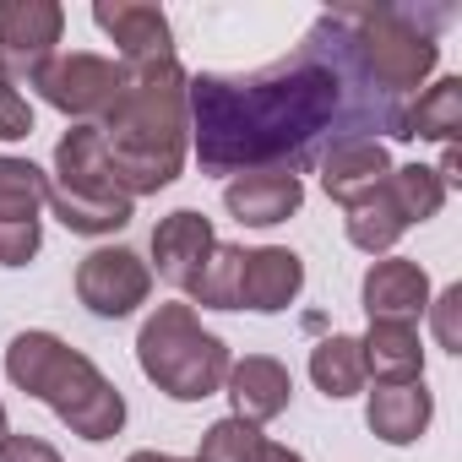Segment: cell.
<instances>
[{
    "label": "cell",
    "mask_w": 462,
    "mask_h": 462,
    "mask_svg": "<svg viewBox=\"0 0 462 462\" xmlns=\"http://www.w3.org/2000/svg\"><path fill=\"white\" fill-rule=\"evenodd\" d=\"M359 88H370V82L354 66V50L332 12L316 23L310 44L294 60H278L256 77H190V136H196L201 169H212V174H256V169L300 174V163L316 152L321 136L337 131L343 115L354 120L359 136L386 131L365 104H354Z\"/></svg>",
    "instance_id": "obj_1"
},
{
    "label": "cell",
    "mask_w": 462,
    "mask_h": 462,
    "mask_svg": "<svg viewBox=\"0 0 462 462\" xmlns=\"http://www.w3.org/2000/svg\"><path fill=\"white\" fill-rule=\"evenodd\" d=\"M109 147L115 185L136 196H158L180 180L190 152V77L174 55L120 66V98L98 120Z\"/></svg>",
    "instance_id": "obj_2"
},
{
    "label": "cell",
    "mask_w": 462,
    "mask_h": 462,
    "mask_svg": "<svg viewBox=\"0 0 462 462\" xmlns=\"http://www.w3.org/2000/svg\"><path fill=\"white\" fill-rule=\"evenodd\" d=\"M6 381L55 408V419L82 440H109L125 424L120 386L66 337L55 332H17L6 348Z\"/></svg>",
    "instance_id": "obj_3"
},
{
    "label": "cell",
    "mask_w": 462,
    "mask_h": 462,
    "mask_svg": "<svg viewBox=\"0 0 462 462\" xmlns=\"http://www.w3.org/2000/svg\"><path fill=\"white\" fill-rule=\"evenodd\" d=\"M136 365L163 397L201 402V397L223 392L235 354H228V343L217 332H207L196 321L190 305H158L136 332Z\"/></svg>",
    "instance_id": "obj_4"
},
{
    "label": "cell",
    "mask_w": 462,
    "mask_h": 462,
    "mask_svg": "<svg viewBox=\"0 0 462 462\" xmlns=\"http://www.w3.org/2000/svg\"><path fill=\"white\" fill-rule=\"evenodd\" d=\"M348 50H354V66L365 71V82L386 98H402L413 93L435 66H440V44L435 33H424L408 12H375V6H343L332 12Z\"/></svg>",
    "instance_id": "obj_5"
},
{
    "label": "cell",
    "mask_w": 462,
    "mask_h": 462,
    "mask_svg": "<svg viewBox=\"0 0 462 462\" xmlns=\"http://www.w3.org/2000/svg\"><path fill=\"white\" fill-rule=\"evenodd\" d=\"M28 82L39 88V98L50 109L71 115L82 125H98L115 109V98H120V66L104 60V55H88V50H71V55L44 60Z\"/></svg>",
    "instance_id": "obj_6"
},
{
    "label": "cell",
    "mask_w": 462,
    "mask_h": 462,
    "mask_svg": "<svg viewBox=\"0 0 462 462\" xmlns=\"http://www.w3.org/2000/svg\"><path fill=\"white\" fill-rule=\"evenodd\" d=\"M44 207H50V174L33 158L0 152V267H28L39 256Z\"/></svg>",
    "instance_id": "obj_7"
},
{
    "label": "cell",
    "mask_w": 462,
    "mask_h": 462,
    "mask_svg": "<svg viewBox=\"0 0 462 462\" xmlns=\"http://www.w3.org/2000/svg\"><path fill=\"white\" fill-rule=\"evenodd\" d=\"M147 294H152V267L125 245H98L77 267V300L104 321L131 316L136 305H147Z\"/></svg>",
    "instance_id": "obj_8"
},
{
    "label": "cell",
    "mask_w": 462,
    "mask_h": 462,
    "mask_svg": "<svg viewBox=\"0 0 462 462\" xmlns=\"http://www.w3.org/2000/svg\"><path fill=\"white\" fill-rule=\"evenodd\" d=\"M66 33L60 0H0V66L33 77L44 60H55V44Z\"/></svg>",
    "instance_id": "obj_9"
},
{
    "label": "cell",
    "mask_w": 462,
    "mask_h": 462,
    "mask_svg": "<svg viewBox=\"0 0 462 462\" xmlns=\"http://www.w3.org/2000/svg\"><path fill=\"white\" fill-rule=\"evenodd\" d=\"M392 152L381 136H337L327 152H321V190L337 201V207H354L365 201L370 190H381L392 180Z\"/></svg>",
    "instance_id": "obj_10"
},
{
    "label": "cell",
    "mask_w": 462,
    "mask_h": 462,
    "mask_svg": "<svg viewBox=\"0 0 462 462\" xmlns=\"http://www.w3.org/2000/svg\"><path fill=\"white\" fill-rule=\"evenodd\" d=\"M223 392H228V402H235V419H245V424L262 430V424H273L278 413H289V402H294V375H289V365L273 359V354H245V359L228 365Z\"/></svg>",
    "instance_id": "obj_11"
},
{
    "label": "cell",
    "mask_w": 462,
    "mask_h": 462,
    "mask_svg": "<svg viewBox=\"0 0 462 462\" xmlns=\"http://www.w3.org/2000/svg\"><path fill=\"white\" fill-rule=\"evenodd\" d=\"M50 190L55 196H77V201H115V196H125L115 185V174H109V147H104L98 125H77V131L60 136Z\"/></svg>",
    "instance_id": "obj_12"
},
{
    "label": "cell",
    "mask_w": 462,
    "mask_h": 462,
    "mask_svg": "<svg viewBox=\"0 0 462 462\" xmlns=\"http://www.w3.org/2000/svg\"><path fill=\"white\" fill-rule=\"evenodd\" d=\"M300 289H305V262L289 245H262L240 256V294H235L240 310L278 316L300 300Z\"/></svg>",
    "instance_id": "obj_13"
},
{
    "label": "cell",
    "mask_w": 462,
    "mask_h": 462,
    "mask_svg": "<svg viewBox=\"0 0 462 462\" xmlns=\"http://www.w3.org/2000/svg\"><path fill=\"white\" fill-rule=\"evenodd\" d=\"M359 300H365L370 321H419L430 310V273L408 256H381V262H370Z\"/></svg>",
    "instance_id": "obj_14"
},
{
    "label": "cell",
    "mask_w": 462,
    "mask_h": 462,
    "mask_svg": "<svg viewBox=\"0 0 462 462\" xmlns=\"http://www.w3.org/2000/svg\"><path fill=\"white\" fill-rule=\"evenodd\" d=\"M93 23L115 39L120 50V66H136V60H163L174 55V33H169V17L147 0H98L93 6Z\"/></svg>",
    "instance_id": "obj_15"
},
{
    "label": "cell",
    "mask_w": 462,
    "mask_h": 462,
    "mask_svg": "<svg viewBox=\"0 0 462 462\" xmlns=\"http://www.w3.org/2000/svg\"><path fill=\"white\" fill-rule=\"evenodd\" d=\"M212 245H217L212 223H207L196 207H180V212H169V217L152 228V262H147V267H152L163 283L185 289V283L201 273V262L212 256Z\"/></svg>",
    "instance_id": "obj_16"
},
{
    "label": "cell",
    "mask_w": 462,
    "mask_h": 462,
    "mask_svg": "<svg viewBox=\"0 0 462 462\" xmlns=\"http://www.w3.org/2000/svg\"><path fill=\"white\" fill-rule=\"evenodd\" d=\"M305 201V185L300 174H283V169H256V174H235L223 185V207L235 212L240 223L251 228H273V223H289Z\"/></svg>",
    "instance_id": "obj_17"
},
{
    "label": "cell",
    "mask_w": 462,
    "mask_h": 462,
    "mask_svg": "<svg viewBox=\"0 0 462 462\" xmlns=\"http://www.w3.org/2000/svg\"><path fill=\"white\" fill-rule=\"evenodd\" d=\"M435 419V397L424 381H402V386H375L365 402V424L375 440L386 446H413Z\"/></svg>",
    "instance_id": "obj_18"
},
{
    "label": "cell",
    "mask_w": 462,
    "mask_h": 462,
    "mask_svg": "<svg viewBox=\"0 0 462 462\" xmlns=\"http://www.w3.org/2000/svg\"><path fill=\"white\" fill-rule=\"evenodd\" d=\"M365 354V375H375V386H402V381H424V343L413 321H370V332L359 337Z\"/></svg>",
    "instance_id": "obj_19"
},
{
    "label": "cell",
    "mask_w": 462,
    "mask_h": 462,
    "mask_svg": "<svg viewBox=\"0 0 462 462\" xmlns=\"http://www.w3.org/2000/svg\"><path fill=\"white\" fill-rule=\"evenodd\" d=\"M457 131H462V77L430 82V88L402 109V120H397V142H413V136H419V142L451 147Z\"/></svg>",
    "instance_id": "obj_20"
},
{
    "label": "cell",
    "mask_w": 462,
    "mask_h": 462,
    "mask_svg": "<svg viewBox=\"0 0 462 462\" xmlns=\"http://www.w3.org/2000/svg\"><path fill=\"white\" fill-rule=\"evenodd\" d=\"M348 217V245L354 251H365V256H392V245L408 235V217H402V207L392 201V190L381 185V190H370L365 201H354V207H343Z\"/></svg>",
    "instance_id": "obj_21"
},
{
    "label": "cell",
    "mask_w": 462,
    "mask_h": 462,
    "mask_svg": "<svg viewBox=\"0 0 462 462\" xmlns=\"http://www.w3.org/2000/svg\"><path fill=\"white\" fill-rule=\"evenodd\" d=\"M310 381H316V392H327L332 402H343V397H354V392H365V354H359V337H348V332H332V337H321L316 348H310Z\"/></svg>",
    "instance_id": "obj_22"
},
{
    "label": "cell",
    "mask_w": 462,
    "mask_h": 462,
    "mask_svg": "<svg viewBox=\"0 0 462 462\" xmlns=\"http://www.w3.org/2000/svg\"><path fill=\"white\" fill-rule=\"evenodd\" d=\"M240 245H212V256L201 262V273L185 283V294L207 310H240L235 294H240Z\"/></svg>",
    "instance_id": "obj_23"
},
{
    "label": "cell",
    "mask_w": 462,
    "mask_h": 462,
    "mask_svg": "<svg viewBox=\"0 0 462 462\" xmlns=\"http://www.w3.org/2000/svg\"><path fill=\"white\" fill-rule=\"evenodd\" d=\"M386 190H392V201L402 207L408 228H413V223H430V217L446 207V185H440L435 169H424V163H402V169H392Z\"/></svg>",
    "instance_id": "obj_24"
},
{
    "label": "cell",
    "mask_w": 462,
    "mask_h": 462,
    "mask_svg": "<svg viewBox=\"0 0 462 462\" xmlns=\"http://www.w3.org/2000/svg\"><path fill=\"white\" fill-rule=\"evenodd\" d=\"M262 446H267V435H262L256 424H245V419L228 413V419L207 424L196 462H256V457H262Z\"/></svg>",
    "instance_id": "obj_25"
},
{
    "label": "cell",
    "mask_w": 462,
    "mask_h": 462,
    "mask_svg": "<svg viewBox=\"0 0 462 462\" xmlns=\"http://www.w3.org/2000/svg\"><path fill=\"white\" fill-rule=\"evenodd\" d=\"M457 316H462V283H451V289H440V294L430 300V321H435V337H440V348H446V354H462Z\"/></svg>",
    "instance_id": "obj_26"
},
{
    "label": "cell",
    "mask_w": 462,
    "mask_h": 462,
    "mask_svg": "<svg viewBox=\"0 0 462 462\" xmlns=\"http://www.w3.org/2000/svg\"><path fill=\"white\" fill-rule=\"evenodd\" d=\"M23 136H33V104L6 82L0 88V142H23Z\"/></svg>",
    "instance_id": "obj_27"
},
{
    "label": "cell",
    "mask_w": 462,
    "mask_h": 462,
    "mask_svg": "<svg viewBox=\"0 0 462 462\" xmlns=\"http://www.w3.org/2000/svg\"><path fill=\"white\" fill-rule=\"evenodd\" d=\"M0 462H60V451L39 435H6L0 440Z\"/></svg>",
    "instance_id": "obj_28"
},
{
    "label": "cell",
    "mask_w": 462,
    "mask_h": 462,
    "mask_svg": "<svg viewBox=\"0 0 462 462\" xmlns=\"http://www.w3.org/2000/svg\"><path fill=\"white\" fill-rule=\"evenodd\" d=\"M256 462H305V457H300V451H289V446H278V440H267Z\"/></svg>",
    "instance_id": "obj_29"
},
{
    "label": "cell",
    "mask_w": 462,
    "mask_h": 462,
    "mask_svg": "<svg viewBox=\"0 0 462 462\" xmlns=\"http://www.w3.org/2000/svg\"><path fill=\"white\" fill-rule=\"evenodd\" d=\"M125 462H196V457H174V451H131Z\"/></svg>",
    "instance_id": "obj_30"
},
{
    "label": "cell",
    "mask_w": 462,
    "mask_h": 462,
    "mask_svg": "<svg viewBox=\"0 0 462 462\" xmlns=\"http://www.w3.org/2000/svg\"><path fill=\"white\" fill-rule=\"evenodd\" d=\"M12 435V424H6V402H0V440H6Z\"/></svg>",
    "instance_id": "obj_31"
},
{
    "label": "cell",
    "mask_w": 462,
    "mask_h": 462,
    "mask_svg": "<svg viewBox=\"0 0 462 462\" xmlns=\"http://www.w3.org/2000/svg\"><path fill=\"white\" fill-rule=\"evenodd\" d=\"M6 82H12V77H6V66H0V88H6Z\"/></svg>",
    "instance_id": "obj_32"
}]
</instances>
